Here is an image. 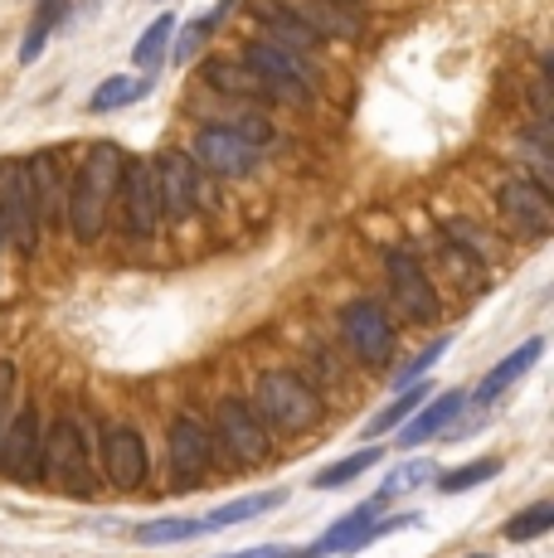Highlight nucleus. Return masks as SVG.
Here are the masks:
<instances>
[{
  "label": "nucleus",
  "mask_w": 554,
  "mask_h": 558,
  "mask_svg": "<svg viewBox=\"0 0 554 558\" xmlns=\"http://www.w3.org/2000/svg\"><path fill=\"white\" fill-rule=\"evenodd\" d=\"M122 166H127V151L117 142L88 146V160L79 166L69 195H63V223L73 229L79 243H93L103 233V223H108V214H112V199H117Z\"/></svg>",
  "instance_id": "nucleus-1"
},
{
  "label": "nucleus",
  "mask_w": 554,
  "mask_h": 558,
  "mask_svg": "<svg viewBox=\"0 0 554 558\" xmlns=\"http://www.w3.org/2000/svg\"><path fill=\"white\" fill-rule=\"evenodd\" d=\"M45 476L55 481L63 496H79V500H88L93 490H98V476H93V461H88V437L79 433L73 417H59V423L49 427Z\"/></svg>",
  "instance_id": "nucleus-2"
},
{
  "label": "nucleus",
  "mask_w": 554,
  "mask_h": 558,
  "mask_svg": "<svg viewBox=\"0 0 554 558\" xmlns=\"http://www.w3.org/2000/svg\"><path fill=\"white\" fill-rule=\"evenodd\" d=\"M258 413L277 433H306V427H316V417H322V399H316L297 374L268 369L258 379Z\"/></svg>",
  "instance_id": "nucleus-3"
},
{
  "label": "nucleus",
  "mask_w": 554,
  "mask_h": 558,
  "mask_svg": "<svg viewBox=\"0 0 554 558\" xmlns=\"http://www.w3.org/2000/svg\"><path fill=\"white\" fill-rule=\"evenodd\" d=\"M243 63L268 83L273 98L297 102V107L312 102V69H302V59L292 49L273 45V39H253V45H243Z\"/></svg>",
  "instance_id": "nucleus-4"
},
{
  "label": "nucleus",
  "mask_w": 554,
  "mask_h": 558,
  "mask_svg": "<svg viewBox=\"0 0 554 558\" xmlns=\"http://www.w3.org/2000/svg\"><path fill=\"white\" fill-rule=\"evenodd\" d=\"M258 156H263V142H253V136H243L239 126H205V132L190 142V160H195L200 170H209V175H253L258 170Z\"/></svg>",
  "instance_id": "nucleus-5"
},
{
  "label": "nucleus",
  "mask_w": 554,
  "mask_h": 558,
  "mask_svg": "<svg viewBox=\"0 0 554 558\" xmlns=\"http://www.w3.org/2000/svg\"><path fill=\"white\" fill-rule=\"evenodd\" d=\"M156 175V195H161V219H190V214L205 204V180L200 166L190 160V151H161L152 160Z\"/></svg>",
  "instance_id": "nucleus-6"
},
{
  "label": "nucleus",
  "mask_w": 554,
  "mask_h": 558,
  "mask_svg": "<svg viewBox=\"0 0 554 558\" xmlns=\"http://www.w3.org/2000/svg\"><path fill=\"white\" fill-rule=\"evenodd\" d=\"M340 340L360 364H385L394 355V326H389V311L380 302H346L340 311Z\"/></svg>",
  "instance_id": "nucleus-7"
},
{
  "label": "nucleus",
  "mask_w": 554,
  "mask_h": 558,
  "mask_svg": "<svg viewBox=\"0 0 554 558\" xmlns=\"http://www.w3.org/2000/svg\"><path fill=\"white\" fill-rule=\"evenodd\" d=\"M117 199H122V229L132 239H152L161 229V195H156L152 160L127 156L122 180H117Z\"/></svg>",
  "instance_id": "nucleus-8"
},
{
  "label": "nucleus",
  "mask_w": 554,
  "mask_h": 558,
  "mask_svg": "<svg viewBox=\"0 0 554 558\" xmlns=\"http://www.w3.org/2000/svg\"><path fill=\"white\" fill-rule=\"evenodd\" d=\"M0 219H5V239H15L20 253L39 248V214H35V190H29L25 160L0 170Z\"/></svg>",
  "instance_id": "nucleus-9"
},
{
  "label": "nucleus",
  "mask_w": 554,
  "mask_h": 558,
  "mask_svg": "<svg viewBox=\"0 0 554 558\" xmlns=\"http://www.w3.org/2000/svg\"><path fill=\"white\" fill-rule=\"evenodd\" d=\"M215 427H219V442L229 447L233 461H243V466H258V461H268V423H263L258 413H253L243 399H219L215 408Z\"/></svg>",
  "instance_id": "nucleus-10"
},
{
  "label": "nucleus",
  "mask_w": 554,
  "mask_h": 558,
  "mask_svg": "<svg viewBox=\"0 0 554 558\" xmlns=\"http://www.w3.org/2000/svg\"><path fill=\"white\" fill-rule=\"evenodd\" d=\"M0 466L15 481H39L45 476V433H39V408L25 403L10 417L5 437H0Z\"/></svg>",
  "instance_id": "nucleus-11"
},
{
  "label": "nucleus",
  "mask_w": 554,
  "mask_h": 558,
  "mask_svg": "<svg viewBox=\"0 0 554 558\" xmlns=\"http://www.w3.org/2000/svg\"><path fill=\"white\" fill-rule=\"evenodd\" d=\"M385 272H389V292L394 302L404 306V316L419 320V326H429V320H438V292H433V282L423 277V267L413 263L409 253H389L385 257Z\"/></svg>",
  "instance_id": "nucleus-12"
},
{
  "label": "nucleus",
  "mask_w": 554,
  "mask_h": 558,
  "mask_svg": "<svg viewBox=\"0 0 554 558\" xmlns=\"http://www.w3.org/2000/svg\"><path fill=\"white\" fill-rule=\"evenodd\" d=\"M103 466L117 490H136L146 481V442L136 427L108 423L103 427Z\"/></svg>",
  "instance_id": "nucleus-13"
},
{
  "label": "nucleus",
  "mask_w": 554,
  "mask_h": 558,
  "mask_svg": "<svg viewBox=\"0 0 554 558\" xmlns=\"http://www.w3.org/2000/svg\"><path fill=\"white\" fill-rule=\"evenodd\" d=\"M209 457H215L209 433L190 413H180L170 423V471H176V486H200L209 476Z\"/></svg>",
  "instance_id": "nucleus-14"
},
{
  "label": "nucleus",
  "mask_w": 554,
  "mask_h": 558,
  "mask_svg": "<svg viewBox=\"0 0 554 558\" xmlns=\"http://www.w3.org/2000/svg\"><path fill=\"white\" fill-rule=\"evenodd\" d=\"M496 199H501V214L516 219L520 229H530L535 239H545L554 229V204L545 195V185H535V180H506Z\"/></svg>",
  "instance_id": "nucleus-15"
},
{
  "label": "nucleus",
  "mask_w": 554,
  "mask_h": 558,
  "mask_svg": "<svg viewBox=\"0 0 554 558\" xmlns=\"http://www.w3.org/2000/svg\"><path fill=\"white\" fill-rule=\"evenodd\" d=\"M29 170V190H35V214H39V229H55L63 223V170L55 151H35L25 160Z\"/></svg>",
  "instance_id": "nucleus-16"
},
{
  "label": "nucleus",
  "mask_w": 554,
  "mask_h": 558,
  "mask_svg": "<svg viewBox=\"0 0 554 558\" xmlns=\"http://www.w3.org/2000/svg\"><path fill=\"white\" fill-rule=\"evenodd\" d=\"M380 510H385V506H380V500L370 496L365 506H356L350 514H340V520H336L332 530H326L322 539H316V544H312V549H306L302 558H326V554H350V549H365V539H370V524L380 520Z\"/></svg>",
  "instance_id": "nucleus-17"
},
{
  "label": "nucleus",
  "mask_w": 554,
  "mask_h": 558,
  "mask_svg": "<svg viewBox=\"0 0 554 558\" xmlns=\"http://www.w3.org/2000/svg\"><path fill=\"white\" fill-rule=\"evenodd\" d=\"M540 355H545V340H540V336H535V340H526V345H520V350H510V355L501 360V364H492V369H486V379L472 389V403H477V408L496 403L501 393L510 389V384H516V379H526V369H530V364H535Z\"/></svg>",
  "instance_id": "nucleus-18"
},
{
  "label": "nucleus",
  "mask_w": 554,
  "mask_h": 558,
  "mask_svg": "<svg viewBox=\"0 0 554 558\" xmlns=\"http://www.w3.org/2000/svg\"><path fill=\"white\" fill-rule=\"evenodd\" d=\"M462 403H467V393H457V389H447L438 393V399H423L419 408H413V423L399 433V447H419V442H429V437H438L453 427V417L462 413Z\"/></svg>",
  "instance_id": "nucleus-19"
},
{
  "label": "nucleus",
  "mask_w": 554,
  "mask_h": 558,
  "mask_svg": "<svg viewBox=\"0 0 554 558\" xmlns=\"http://www.w3.org/2000/svg\"><path fill=\"white\" fill-rule=\"evenodd\" d=\"M253 15H258V25L263 29H273V45H282V49H292V53H306L316 45V29L306 25L302 15H297L292 5H277V0H258L253 5Z\"/></svg>",
  "instance_id": "nucleus-20"
},
{
  "label": "nucleus",
  "mask_w": 554,
  "mask_h": 558,
  "mask_svg": "<svg viewBox=\"0 0 554 558\" xmlns=\"http://www.w3.org/2000/svg\"><path fill=\"white\" fill-rule=\"evenodd\" d=\"M205 83L229 98H273L268 83L249 69V63H233V59H205Z\"/></svg>",
  "instance_id": "nucleus-21"
},
{
  "label": "nucleus",
  "mask_w": 554,
  "mask_h": 558,
  "mask_svg": "<svg viewBox=\"0 0 554 558\" xmlns=\"http://www.w3.org/2000/svg\"><path fill=\"white\" fill-rule=\"evenodd\" d=\"M282 500H287V486L253 490V496H239V500H229V506L200 514V520H205V530H224V524H243V520H258V514H273Z\"/></svg>",
  "instance_id": "nucleus-22"
},
{
  "label": "nucleus",
  "mask_w": 554,
  "mask_h": 558,
  "mask_svg": "<svg viewBox=\"0 0 554 558\" xmlns=\"http://www.w3.org/2000/svg\"><path fill=\"white\" fill-rule=\"evenodd\" d=\"M146 93H152V78H136V73H112V78H103L98 88H93L88 112L108 117V112H117V107H132V102H142Z\"/></svg>",
  "instance_id": "nucleus-23"
},
{
  "label": "nucleus",
  "mask_w": 554,
  "mask_h": 558,
  "mask_svg": "<svg viewBox=\"0 0 554 558\" xmlns=\"http://www.w3.org/2000/svg\"><path fill=\"white\" fill-rule=\"evenodd\" d=\"M433 476H438V461H433V457H409V461H399V466L385 476V486L375 490V500H380V506H389L394 496H409L413 486H429Z\"/></svg>",
  "instance_id": "nucleus-24"
},
{
  "label": "nucleus",
  "mask_w": 554,
  "mask_h": 558,
  "mask_svg": "<svg viewBox=\"0 0 554 558\" xmlns=\"http://www.w3.org/2000/svg\"><path fill=\"white\" fill-rule=\"evenodd\" d=\"M200 534H209L200 514H170V520H146V524H136V544H152V549H156V544L200 539Z\"/></svg>",
  "instance_id": "nucleus-25"
},
{
  "label": "nucleus",
  "mask_w": 554,
  "mask_h": 558,
  "mask_svg": "<svg viewBox=\"0 0 554 558\" xmlns=\"http://www.w3.org/2000/svg\"><path fill=\"white\" fill-rule=\"evenodd\" d=\"M170 39H176V15H156L152 25H146V35L136 39V49H132V63L136 69H156V63L166 59V49H170Z\"/></svg>",
  "instance_id": "nucleus-26"
},
{
  "label": "nucleus",
  "mask_w": 554,
  "mask_h": 558,
  "mask_svg": "<svg viewBox=\"0 0 554 558\" xmlns=\"http://www.w3.org/2000/svg\"><path fill=\"white\" fill-rule=\"evenodd\" d=\"M550 530H554V500H535V506L516 510L506 520V539L510 544H530V539H540V534H550Z\"/></svg>",
  "instance_id": "nucleus-27"
},
{
  "label": "nucleus",
  "mask_w": 554,
  "mask_h": 558,
  "mask_svg": "<svg viewBox=\"0 0 554 558\" xmlns=\"http://www.w3.org/2000/svg\"><path fill=\"white\" fill-rule=\"evenodd\" d=\"M501 476V457H482V461H467V466H453V471H438V490L443 496H457V490H472L482 481H496Z\"/></svg>",
  "instance_id": "nucleus-28"
},
{
  "label": "nucleus",
  "mask_w": 554,
  "mask_h": 558,
  "mask_svg": "<svg viewBox=\"0 0 554 558\" xmlns=\"http://www.w3.org/2000/svg\"><path fill=\"white\" fill-rule=\"evenodd\" d=\"M380 447H360L356 457H346V461H336V466H326V471H316V490H336V486H346V481H356V476H365V471H375L380 466Z\"/></svg>",
  "instance_id": "nucleus-29"
},
{
  "label": "nucleus",
  "mask_w": 554,
  "mask_h": 558,
  "mask_svg": "<svg viewBox=\"0 0 554 558\" xmlns=\"http://www.w3.org/2000/svg\"><path fill=\"white\" fill-rule=\"evenodd\" d=\"M297 15H302L312 29H326V35H360L356 15H350V10H340L336 0H306Z\"/></svg>",
  "instance_id": "nucleus-30"
},
{
  "label": "nucleus",
  "mask_w": 554,
  "mask_h": 558,
  "mask_svg": "<svg viewBox=\"0 0 554 558\" xmlns=\"http://www.w3.org/2000/svg\"><path fill=\"white\" fill-rule=\"evenodd\" d=\"M394 393H399V389H394ZM423 399H429V384H423V379H413L409 389H404V393H399V399H394L389 408H380V413L370 417V437H380V433H389V427H399V417H409V413H413V408H419Z\"/></svg>",
  "instance_id": "nucleus-31"
},
{
  "label": "nucleus",
  "mask_w": 554,
  "mask_h": 558,
  "mask_svg": "<svg viewBox=\"0 0 554 558\" xmlns=\"http://www.w3.org/2000/svg\"><path fill=\"white\" fill-rule=\"evenodd\" d=\"M59 20H63V0H45V5H39V15L29 20V35H25V45H20V63H35L39 59L45 39L59 29Z\"/></svg>",
  "instance_id": "nucleus-32"
},
{
  "label": "nucleus",
  "mask_w": 554,
  "mask_h": 558,
  "mask_svg": "<svg viewBox=\"0 0 554 558\" xmlns=\"http://www.w3.org/2000/svg\"><path fill=\"white\" fill-rule=\"evenodd\" d=\"M229 5H233V0H219V5L209 10V15H195V20H190L185 35H180V45H176V59H195V49L205 45L209 35H215V25L224 20V10H229Z\"/></svg>",
  "instance_id": "nucleus-33"
},
{
  "label": "nucleus",
  "mask_w": 554,
  "mask_h": 558,
  "mask_svg": "<svg viewBox=\"0 0 554 558\" xmlns=\"http://www.w3.org/2000/svg\"><path fill=\"white\" fill-rule=\"evenodd\" d=\"M447 345H453V336H438V340H433V345H429V350H423V355H413L409 364H404V369H399V374H394V379H389V384H394V389H409V384H413V379H423V374H429V369H433V364H438V360L447 355Z\"/></svg>",
  "instance_id": "nucleus-34"
},
{
  "label": "nucleus",
  "mask_w": 554,
  "mask_h": 558,
  "mask_svg": "<svg viewBox=\"0 0 554 558\" xmlns=\"http://www.w3.org/2000/svg\"><path fill=\"white\" fill-rule=\"evenodd\" d=\"M219 558H292L282 544H263V549H243V554H219Z\"/></svg>",
  "instance_id": "nucleus-35"
},
{
  "label": "nucleus",
  "mask_w": 554,
  "mask_h": 558,
  "mask_svg": "<svg viewBox=\"0 0 554 558\" xmlns=\"http://www.w3.org/2000/svg\"><path fill=\"white\" fill-rule=\"evenodd\" d=\"M0 243H5V219H0Z\"/></svg>",
  "instance_id": "nucleus-36"
},
{
  "label": "nucleus",
  "mask_w": 554,
  "mask_h": 558,
  "mask_svg": "<svg viewBox=\"0 0 554 558\" xmlns=\"http://www.w3.org/2000/svg\"><path fill=\"white\" fill-rule=\"evenodd\" d=\"M467 558H492V554H467Z\"/></svg>",
  "instance_id": "nucleus-37"
}]
</instances>
